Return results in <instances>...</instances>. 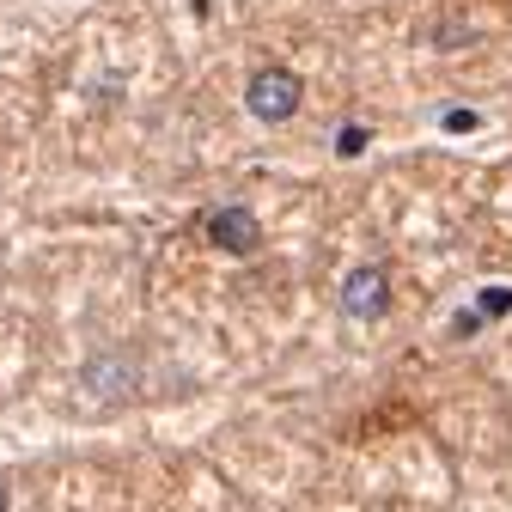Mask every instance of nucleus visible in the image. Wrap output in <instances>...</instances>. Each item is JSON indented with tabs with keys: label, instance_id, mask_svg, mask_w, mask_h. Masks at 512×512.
Masks as SVG:
<instances>
[{
	"label": "nucleus",
	"instance_id": "f03ea898",
	"mask_svg": "<svg viewBox=\"0 0 512 512\" xmlns=\"http://www.w3.org/2000/svg\"><path fill=\"white\" fill-rule=\"evenodd\" d=\"M342 311L354 317V324H378L384 311H391V275H384L378 263H360L342 275Z\"/></svg>",
	"mask_w": 512,
	"mask_h": 512
},
{
	"label": "nucleus",
	"instance_id": "20e7f679",
	"mask_svg": "<svg viewBox=\"0 0 512 512\" xmlns=\"http://www.w3.org/2000/svg\"><path fill=\"white\" fill-rule=\"evenodd\" d=\"M80 384H86L92 397L116 403V397L135 391V360H128V354H92V360H86V372H80Z\"/></svg>",
	"mask_w": 512,
	"mask_h": 512
},
{
	"label": "nucleus",
	"instance_id": "39448f33",
	"mask_svg": "<svg viewBox=\"0 0 512 512\" xmlns=\"http://www.w3.org/2000/svg\"><path fill=\"white\" fill-rule=\"evenodd\" d=\"M445 128H452V135H476L482 116H476V110H452V116H445Z\"/></svg>",
	"mask_w": 512,
	"mask_h": 512
},
{
	"label": "nucleus",
	"instance_id": "423d86ee",
	"mask_svg": "<svg viewBox=\"0 0 512 512\" xmlns=\"http://www.w3.org/2000/svg\"><path fill=\"white\" fill-rule=\"evenodd\" d=\"M0 512H13V494H7V482H0Z\"/></svg>",
	"mask_w": 512,
	"mask_h": 512
},
{
	"label": "nucleus",
	"instance_id": "f257e3e1",
	"mask_svg": "<svg viewBox=\"0 0 512 512\" xmlns=\"http://www.w3.org/2000/svg\"><path fill=\"white\" fill-rule=\"evenodd\" d=\"M299 104H305V86H299L293 68H263V74H250V86H244V110L256 122H269V128L275 122H293Z\"/></svg>",
	"mask_w": 512,
	"mask_h": 512
},
{
	"label": "nucleus",
	"instance_id": "7ed1b4c3",
	"mask_svg": "<svg viewBox=\"0 0 512 512\" xmlns=\"http://www.w3.org/2000/svg\"><path fill=\"white\" fill-rule=\"evenodd\" d=\"M208 238H214V250H226V256H256V250H263V220L232 202V208H214V214H208Z\"/></svg>",
	"mask_w": 512,
	"mask_h": 512
}]
</instances>
